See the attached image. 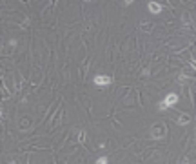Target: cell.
<instances>
[{"instance_id":"1","label":"cell","mask_w":196,"mask_h":164,"mask_svg":"<svg viewBox=\"0 0 196 164\" xmlns=\"http://www.w3.org/2000/svg\"><path fill=\"white\" fill-rule=\"evenodd\" d=\"M176 102H178V95H176V93H169V95L158 104V110H160V111H165L167 108H173Z\"/></svg>"},{"instance_id":"2","label":"cell","mask_w":196,"mask_h":164,"mask_svg":"<svg viewBox=\"0 0 196 164\" xmlns=\"http://www.w3.org/2000/svg\"><path fill=\"white\" fill-rule=\"evenodd\" d=\"M111 82H113V79L109 75H96L95 77V84L96 86H109Z\"/></svg>"},{"instance_id":"3","label":"cell","mask_w":196,"mask_h":164,"mask_svg":"<svg viewBox=\"0 0 196 164\" xmlns=\"http://www.w3.org/2000/svg\"><path fill=\"white\" fill-rule=\"evenodd\" d=\"M147 7H149V11H151L153 15H158V13H162V9H164V5L158 4V2H149Z\"/></svg>"},{"instance_id":"4","label":"cell","mask_w":196,"mask_h":164,"mask_svg":"<svg viewBox=\"0 0 196 164\" xmlns=\"http://www.w3.org/2000/svg\"><path fill=\"white\" fill-rule=\"evenodd\" d=\"M176 122H178L180 126H187V124H189V115H180Z\"/></svg>"},{"instance_id":"5","label":"cell","mask_w":196,"mask_h":164,"mask_svg":"<svg viewBox=\"0 0 196 164\" xmlns=\"http://www.w3.org/2000/svg\"><path fill=\"white\" fill-rule=\"evenodd\" d=\"M96 164H109V159H107L105 155H104V157H98V159H96Z\"/></svg>"},{"instance_id":"6","label":"cell","mask_w":196,"mask_h":164,"mask_svg":"<svg viewBox=\"0 0 196 164\" xmlns=\"http://www.w3.org/2000/svg\"><path fill=\"white\" fill-rule=\"evenodd\" d=\"M78 141H80V142H84V141H85V131H80V135H78Z\"/></svg>"},{"instance_id":"7","label":"cell","mask_w":196,"mask_h":164,"mask_svg":"<svg viewBox=\"0 0 196 164\" xmlns=\"http://www.w3.org/2000/svg\"><path fill=\"white\" fill-rule=\"evenodd\" d=\"M191 66H193V69L196 71V60H191Z\"/></svg>"},{"instance_id":"8","label":"cell","mask_w":196,"mask_h":164,"mask_svg":"<svg viewBox=\"0 0 196 164\" xmlns=\"http://www.w3.org/2000/svg\"><path fill=\"white\" fill-rule=\"evenodd\" d=\"M9 164H18V162H9Z\"/></svg>"},{"instance_id":"9","label":"cell","mask_w":196,"mask_h":164,"mask_svg":"<svg viewBox=\"0 0 196 164\" xmlns=\"http://www.w3.org/2000/svg\"><path fill=\"white\" fill-rule=\"evenodd\" d=\"M185 164H187V162H185Z\"/></svg>"}]
</instances>
